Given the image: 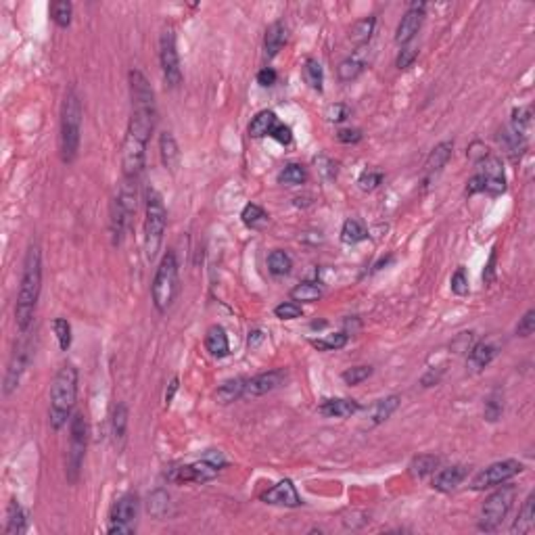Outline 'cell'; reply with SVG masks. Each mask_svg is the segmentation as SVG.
Returning a JSON list of instances; mask_svg holds the SVG:
<instances>
[{"mask_svg":"<svg viewBox=\"0 0 535 535\" xmlns=\"http://www.w3.org/2000/svg\"><path fill=\"white\" fill-rule=\"evenodd\" d=\"M40 289H42V253H40V247L34 242V245H29L25 260H23V272H21L19 293H17V303H15V324L19 328V333H23V335L34 324Z\"/></svg>","mask_w":535,"mask_h":535,"instance_id":"1","label":"cell"},{"mask_svg":"<svg viewBox=\"0 0 535 535\" xmlns=\"http://www.w3.org/2000/svg\"><path fill=\"white\" fill-rule=\"evenodd\" d=\"M75 397H77V368L73 364H63L59 368V373L55 375L51 387L49 423L55 431L67 425V419L71 416V410L75 406Z\"/></svg>","mask_w":535,"mask_h":535,"instance_id":"2","label":"cell"},{"mask_svg":"<svg viewBox=\"0 0 535 535\" xmlns=\"http://www.w3.org/2000/svg\"><path fill=\"white\" fill-rule=\"evenodd\" d=\"M79 134H82V101L77 92L67 90L61 107V159L63 163H71L79 151Z\"/></svg>","mask_w":535,"mask_h":535,"instance_id":"3","label":"cell"},{"mask_svg":"<svg viewBox=\"0 0 535 535\" xmlns=\"http://www.w3.org/2000/svg\"><path fill=\"white\" fill-rule=\"evenodd\" d=\"M180 289V278H178V262L174 251H168L166 256L161 258L153 284H151V299L153 306L159 314H166Z\"/></svg>","mask_w":535,"mask_h":535,"instance_id":"4","label":"cell"},{"mask_svg":"<svg viewBox=\"0 0 535 535\" xmlns=\"http://www.w3.org/2000/svg\"><path fill=\"white\" fill-rule=\"evenodd\" d=\"M166 226H168V212H166V205H163V199L155 188H149L147 212H145V253L149 262H153L161 249Z\"/></svg>","mask_w":535,"mask_h":535,"instance_id":"5","label":"cell"},{"mask_svg":"<svg viewBox=\"0 0 535 535\" xmlns=\"http://www.w3.org/2000/svg\"><path fill=\"white\" fill-rule=\"evenodd\" d=\"M514 498H517V487L514 485H502L500 489L489 493L483 508H481L479 529L481 531H496L502 525V521L508 517Z\"/></svg>","mask_w":535,"mask_h":535,"instance_id":"6","label":"cell"},{"mask_svg":"<svg viewBox=\"0 0 535 535\" xmlns=\"http://www.w3.org/2000/svg\"><path fill=\"white\" fill-rule=\"evenodd\" d=\"M86 445H88V423L84 414L77 412L73 414L69 423V449H67V481L75 483L82 471V462L86 456Z\"/></svg>","mask_w":535,"mask_h":535,"instance_id":"7","label":"cell"},{"mask_svg":"<svg viewBox=\"0 0 535 535\" xmlns=\"http://www.w3.org/2000/svg\"><path fill=\"white\" fill-rule=\"evenodd\" d=\"M159 63L163 71V79L170 88H178L182 82V69H180V57L176 47V34L174 27H166L159 36Z\"/></svg>","mask_w":535,"mask_h":535,"instance_id":"8","label":"cell"},{"mask_svg":"<svg viewBox=\"0 0 535 535\" xmlns=\"http://www.w3.org/2000/svg\"><path fill=\"white\" fill-rule=\"evenodd\" d=\"M136 517H138V496L136 493H123L119 496L111 510H109V527L107 531L111 535H123L134 533L136 529Z\"/></svg>","mask_w":535,"mask_h":535,"instance_id":"9","label":"cell"},{"mask_svg":"<svg viewBox=\"0 0 535 535\" xmlns=\"http://www.w3.org/2000/svg\"><path fill=\"white\" fill-rule=\"evenodd\" d=\"M222 469L218 464H214L212 460L208 458H201L192 464H178V466H172L168 473H166V479L172 481V483H208L212 479L218 477Z\"/></svg>","mask_w":535,"mask_h":535,"instance_id":"10","label":"cell"},{"mask_svg":"<svg viewBox=\"0 0 535 535\" xmlns=\"http://www.w3.org/2000/svg\"><path fill=\"white\" fill-rule=\"evenodd\" d=\"M523 471V464L519 460H500L493 462L487 469H483L481 473L475 475L471 489L481 491V489H489V487H498L506 481H510L512 477H517Z\"/></svg>","mask_w":535,"mask_h":535,"instance_id":"11","label":"cell"},{"mask_svg":"<svg viewBox=\"0 0 535 535\" xmlns=\"http://www.w3.org/2000/svg\"><path fill=\"white\" fill-rule=\"evenodd\" d=\"M479 180L483 184V192L491 195V197H498L506 190V176H504V166L500 157L496 155H487L481 163H479Z\"/></svg>","mask_w":535,"mask_h":535,"instance_id":"12","label":"cell"},{"mask_svg":"<svg viewBox=\"0 0 535 535\" xmlns=\"http://www.w3.org/2000/svg\"><path fill=\"white\" fill-rule=\"evenodd\" d=\"M29 356H32V345L29 341H21L13 353H11V360H9V366H7V375H5V385H3V393L5 395H11L19 383H21V377L25 373V368L29 364Z\"/></svg>","mask_w":535,"mask_h":535,"instance_id":"13","label":"cell"},{"mask_svg":"<svg viewBox=\"0 0 535 535\" xmlns=\"http://www.w3.org/2000/svg\"><path fill=\"white\" fill-rule=\"evenodd\" d=\"M260 500L270 506H284V508H297L301 506V498L291 479H282L274 487H270L266 493H262Z\"/></svg>","mask_w":535,"mask_h":535,"instance_id":"14","label":"cell"},{"mask_svg":"<svg viewBox=\"0 0 535 535\" xmlns=\"http://www.w3.org/2000/svg\"><path fill=\"white\" fill-rule=\"evenodd\" d=\"M425 9H427L425 3H412V5H410V9L406 11V15L401 17L399 25L395 29V42L397 45L406 47L410 40L419 34V29L423 25V19H425Z\"/></svg>","mask_w":535,"mask_h":535,"instance_id":"15","label":"cell"},{"mask_svg":"<svg viewBox=\"0 0 535 535\" xmlns=\"http://www.w3.org/2000/svg\"><path fill=\"white\" fill-rule=\"evenodd\" d=\"M286 379V373L282 368H274L268 370V373H262L253 379H247V387H245V395L251 397H260L266 393H272L274 389H278Z\"/></svg>","mask_w":535,"mask_h":535,"instance_id":"16","label":"cell"},{"mask_svg":"<svg viewBox=\"0 0 535 535\" xmlns=\"http://www.w3.org/2000/svg\"><path fill=\"white\" fill-rule=\"evenodd\" d=\"M134 216V212H130L126 205H123L117 197L111 203V214H109V236H111V245L117 247L121 245L123 232H126L130 218Z\"/></svg>","mask_w":535,"mask_h":535,"instance_id":"17","label":"cell"},{"mask_svg":"<svg viewBox=\"0 0 535 535\" xmlns=\"http://www.w3.org/2000/svg\"><path fill=\"white\" fill-rule=\"evenodd\" d=\"M469 475V469L462 466V464H454V466H447V469H441L435 473L433 481H431V487L441 491V493H447L451 489H456Z\"/></svg>","mask_w":535,"mask_h":535,"instance_id":"18","label":"cell"},{"mask_svg":"<svg viewBox=\"0 0 535 535\" xmlns=\"http://www.w3.org/2000/svg\"><path fill=\"white\" fill-rule=\"evenodd\" d=\"M360 410V403L356 399H345V397H337V399H324L318 406V412L326 419H349Z\"/></svg>","mask_w":535,"mask_h":535,"instance_id":"19","label":"cell"},{"mask_svg":"<svg viewBox=\"0 0 535 535\" xmlns=\"http://www.w3.org/2000/svg\"><path fill=\"white\" fill-rule=\"evenodd\" d=\"M451 153H454V142H451V140H443V142H439L431 151V155L425 161V176H427V180L431 176L439 174L445 168V163L451 159Z\"/></svg>","mask_w":535,"mask_h":535,"instance_id":"20","label":"cell"},{"mask_svg":"<svg viewBox=\"0 0 535 535\" xmlns=\"http://www.w3.org/2000/svg\"><path fill=\"white\" fill-rule=\"evenodd\" d=\"M205 349H208L214 358H226L230 353V343H228V335L224 331V326L214 324L208 328V333H205Z\"/></svg>","mask_w":535,"mask_h":535,"instance_id":"21","label":"cell"},{"mask_svg":"<svg viewBox=\"0 0 535 535\" xmlns=\"http://www.w3.org/2000/svg\"><path fill=\"white\" fill-rule=\"evenodd\" d=\"M496 353H498V347L489 341L475 343L469 351V368L475 370V373H481L485 366L491 364V360L496 358Z\"/></svg>","mask_w":535,"mask_h":535,"instance_id":"22","label":"cell"},{"mask_svg":"<svg viewBox=\"0 0 535 535\" xmlns=\"http://www.w3.org/2000/svg\"><path fill=\"white\" fill-rule=\"evenodd\" d=\"M159 155H161L163 166H166L168 170L174 172L178 168L180 149H178V142H176L172 132H161V136H159Z\"/></svg>","mask_w":535,"mask_h":535,"instance_id":"23","label":"cell"},{"mask_svg":"<svg viewBox=\"0 0 535 535\" xmlns=\"http://www.w3.org/2000/svg\"><path fill=\"white\" fill-rule=\"evenodd\" d=\"M286 42V25L282 21H274L272 25H268L266 36H264V49L268 59L276 57L280 53V49Z\"/></svg>","mask_w":535,"mask_h":535,"instance_id":"24","label":"cell"},{"mask_svg":"<svg viewBox=\"0 0 535 535\" xmlns=\"http://www.w3.org/2000/svg\"><path fill=\"white\" fill-rule=\"evenodd\" d=\"M399 401H401L399 395H387V397L379 399L373 406V410H370V425L377 427V425H383L385 421H389L391 414L399 408Z\"/></svg>","mask_w":535,"mask_h":535,"instance_id":"25","label":"cell"},{"mask_svg":"<svg viewBox=\"0 0 535 535\" xmlns=\"http://www.w3.org/2000/svg\"><path fill=\"white\" fill-rule=\"evenodd\" d=\"M276 123H278L276 113L270 111V109H264V111H260V113L251 119V123H249V136H251V138L270 136L272 130L276 128Z\"/></svg>","mask_w":535,"mask_h":535,"instance_id":"26","label":"cell"},{"mask_svg":"<svg viewBox=\"0 0 535 535\" xmlns=\"http://www.w3.org/2000/svg\"><path fill=\"white\" fill-rule=\"evenodd\" d=\"M533 527H535V493H529L527 500L523 502V506L519 510V517H517V521H514L510 531L519 533V535H525Z\"/></svg>","mask_w":535,"mask_h":535,"instance_id":"27","label":"cell"},{"mask_svg":"<svg viewBox=\"0 0 535 535\" xmlns=\"http://www.w3.org/2000/svg\"><path fill=\"white\" fill-rule=\"evenodd\" d=\"M27 529V514L21 508V504L17 500H11L7 506V527L5 533L7 535H23Z\"/></svg>","mask_w":535,"mask_h":535,"instance_id":"28","label":"cell"},{"mask_svg":"<svg viewBox=\"0 0 535 535\" xmlns=\"http://www.w3.org/2000/svg\"><path fill=\"white\" fill-rule=\"evenodd\" d=\"M375 25H377V17H373V15L358 19V21L351 25V29H349L351 45H353V47H364V45H368L370 38H373V34H375Z\"/></svg>","mask_w":535,"mask_h":535,"instance_id":"29","label":"cell"},{"mask_svg":"<svg viewBox=\"0 0 535 535\" xmlns=\"http://www.w3.org/2000/svg\"><path fill=\"white\" fill-rule=\"evenodd\" d=\"M245 387H247V379H242V377H236V379H228V381H224L220 387H218V391H216V399L220 401V403H232V401H236V399H240L242 395H245Z\"/></svg>","mask_w":535,"mask_h":535,"instance_id":"30","label":"cell"},{"mask_svg":"<svg viewBox=\"0 0 535 535\" xmlns=\"http://www.w3.org/2000/svg\"><path fill=\"white\" fill-rule=\"evenodd\" d=\"M322 295H324L322 286L312 280H306V282L297 284L295 289H291V299L295 303H316L322 299Z\"/></svg>","mask_w":535,"mask_h":535,"instance_id":"31","label":"cell"},{"mask_svg":"<svg viewBox=\"0 0 535 535\" xmlns=\"http://www.w3.org/2000/svg\"><path fill=\"white\" fill-rule=\"evenodd\" d=\"M111 429H113L115 441L123 443V439H126V431H128V406L123 403V401H117L115 408H113Z\"/></svg>","mask_w":535,"mask_h":535,"instance_id":"32","label":"cell"},{"mask_svg":"<svg viewBox=\"0 0 535 535\" xmlns=\"http://www.w3.org/2000/svg\"><path fill=\"white\" fill-rule=\"evenodd\" d=\"M170 493L166 489H155L151 496H149V502H147V510L151 517L155 519H163L168 512H170Z\"/></svg>","mask_w":535,"mask_h":535,"instance_id":"33","label":"cell"},{"mask_svg":"<svg viewBox=\"0 0 535 535\" xmlns=\"http://www.w3.org/2000/svg\"><path fill=\"white\" fill-rule=\"evenodd\" d=\"M293 268V260L291 256L282 251V249H274L270 256H268V270L274 274V276H286L291 272Z\"/></svg>","mask_w":535,"mask_h":535,"instance_id":"34","label":"cell"},{"mask_svg":"<svg viewBox=\"0 0 535 535\" xmlns=\"http://www.w3.org/2000/svg\"><path fill=\"white\" fill-rule=\"evenodd\" d=\"M437 469H439V458L433 456V454H421V456L412 458V462H410V473H412L414 477H419V479L435 473Z\"/></svg>","mask_w":535,"mask_h":535,"instance_id":"35","label":"cell"},{"mask_svg":"<svg viewBox=\"0 0 535 535\" xmlns=\"http://www.w3.org/2000/svg\"><path fill=\"white\" fill-rule=\"evenodd\" d=\"M303 79L310 84L312 90H322V84H324V71H322V65L316 61V59H306L303 63Z\"/></svg>","mask_w":535,"mask_h":535,"instance_id":"36","label":"cell"},{"mask_svg":"<svg viewBox=\"0 0 535 535\" xmlns=\"http://www.w3.org/2000/svg\"><path fill=\"white\" fill-rule=\"evenodd\" d=\"M364 238H368V230L358 220H345V224L341 228V240L345 245H358Z\"/></svg>","mask_w":535,"mask_h":535,"instance_id":"37","label":"cell"},{"mask_svg":"<svg viewBox=\"0 0 535 535\" xmlns=\"http://www.w3.org/2000/svg\"><path fill=\"white\" fill-rule=\"evenodd\" d=\"M306 180H308V172L303 166H299V163H289V166H284V170L278 174V182L289 184V186L303 184Z\"/></svg>","mask_w":535,"mask_h":535,"instance_id":"38","label":"cell"},{"mask_svg":"<svg viewBox=\"0 0 535 535\" xmlns=\"http://www.w3.org/2000/svg\"><path fill=\"white\" fill-rule=\"evenodd\" d=\"M362 71H364V61L358 59V57H347L337 67V73H339L341 82H353Z\"/></svg>","mask_w":535,"mask_h":535,"instance_id":"39","label":"cell"},{"mask_svg":"<svg viewBox=\"0 0 535 535\" xmlns=\"http://www.w3.org/2000/svg\"><path fill=\"white\" fill-rule=\"evenodd\" d=\"M240 218H242V224L249 226V228H260L262 224L268 222V214L260 208V205H256V203L245 205V210H242Z\"/></svg>","mask_w":535,"mask_h":535,"instance_id":"40","label":"cell"},{"mask_svg":"<svg viewBox=\"0 0 535 535\" xmlns=\"http://www.w3.org/2000/svg\"><path fill=\"white\" fill-rule=\"evenodd\" d=\"M71 15H73V7L69 0H57V3L51 5V17L59 27H69Z\"/></svg>","mask_w":535,"mask_h":535,"instance_id":"41","label":"cell"},{"mask_svg":"<svg viewBox=\"0 0 535 535\" xmlns=\"http://www.w3.org/2000/svg\"><path fill=\"white\" fill-rule=\"evenodd\" d=\"M370 375H373V368H370V366H351V368L343 370V373H341V379H343L345 385L356 387V385L364 383Z\"/></svg>","mask_w":535,"mask_h":535,"instance_id":"42","label":"cell"},{"mask_svg":"<svg viewBox=\"0 0 535 535\" xmlns=\"http://www.w3.org/2000/svg\"><path fill=\"white\" fill-rule=\"evenodd\" d=\"M345 343H347L345 333H335V335H328L324 339H312V345L318 351H337V349L345 347Z\"/></svg>","mask_w":535,"mask_h":535,"instance_id":"43","label":"cell"},{"mask_svg":"<svg viewBox=\"0 0 535 535\" xmlns=\"http://www.w3.org/2000/svg\"><path fill=\"white\" fill-rule=\"evenodd\" d=\"M502 412H504V401H502V397H500L498 391H493V393L487 397V401H485L483 416H485V421H489V423H496V421L502 416Z\"/></svg>","mask_w":535,"mask_h":535,"instance_id":"44","label":"cell"},{"mask_svg":"<svg viewBox=\"0 0 535 535\" xmlns=\"http://www.w3.org/2000/svg\"><path fill=\"white\" fill-rule=\"evenodd\" d=\"M531 128V109L529 107H521L512 111V132L519 136H527Z\"/></svg>","mask_w":535,"mask_h":535,"instance_id":"45","label":"cell"},{"mask_svg":"<svg viewBox=\"0 0 535 535\" xmlns=\"http://www.w3.org/2000/svg\"><path fill=\"white\" fill-rule=\"evenodd\" d=\"M53 331L59 339L61 351H67L71 347V324L65 318H55L53 320Z\"/></svg>","mask_w":535,"mask_h":535,"instance_id":"46","label":"cell"},{"mask_svg":"<svg viewBox=\"0 0 535 535\" xmlns=\"http://www.w3.org/2000/svg\"><path fill=\"white\" fill-rule=\"evenodd\" d=\"M303 314L301 306L295 303V301H282L274 308V316L280 318V320H295Z\"/></svg>","mask_w":535,"mask_h":535,"instance_id":"47","label":"cell"},{"mask_svg":"<svg viewBox=\"0 0 535 535\" xmlns=\"http://www.w3.org/2000/svg\"><path fill=\"white\" fill-rule=\"evenodd\" d=\"M449 286H451V293L458 295V297H464L469 295V278H466V272L464 268H458L454 274H451V280H449Z\"/></svg>","mask_w":535,"mask_h":535,"instance_id":"48","label":"cell"},{"mask_svg":"<svg viewBox=\"0 0 535 535\" xmlns=\"http://www.w3.org/2000/svg\"><path fill=\"white\" fill-rule=\"evenodd\" d=\"M381 182H383V174H381L379 170H370V168L364 170L362 176L358 178V184H360V188H362L364 192L375 190Z\"/></svg>","mask_w":535,"mask_h":535,"instance_id":"49","label":"cell"},{"mask_svg":"<svg viewBox=\"0 0 535 535\" xmlns=\"http://www.w3.org/2000/svg\"><path fill=\"white\" fill-rule=\"evenodd\" d=\"M535 331V310H527V314L517 324V337H531Z\"/></svg>","mask_w":535,"mask_h":535,"instance_id":"50","label":"cell"},{"mask_svg":"<svg viewBox=\"0 0 535 535\" xmlns=\"http://www.w3.org/2000/svg\"><path fill=\"white\" fill-rule=\"evenodd\" d=\"M326 117H328V121H333V123H341V121H345L349 117V107L343 105V103H335V105H331L326 109Z\"/></svg>","mask_w":535,"mask_h":535,"instance_id":"51","label":"cell"},{"mask_svg":"<svg viewBox=\"0 0 535 535\" xmlns=\"http://www.w3.org/2000/svg\"><path fill=\"white\" fill-rule=\"evenodd\" d=\"M475 333H460L454 341H451V349L456 353H469L471 347L475 345Z\"/></svg>","mask_w":535,"mask_h":535,"instance_id":"52","label":"cell"},{"mask_svg":"<svg viewBox=\"0 0 535 535\" xmlns=\"http://www.w3.org/2000/svg\"><path fill=\"white\" fill-rule=\"evenodd\" d=\"M270 138H274L276 142H280V145H291L293 142V132H291V128L289 126H284V123H276V128L272 130V134H270Z\"/></svg>","mask_w":535,"mask_h":535,"instance_id":"53","label":"cell"},{"mask_svg":"<svg viewBox=\"0 0 535 535\" xmlns=\"http://www.w3.org/2000/svg\"><path fill=\"white\" fill-rule=\"evenodd\" d=\"M316 166H318V170H320V174L324 178H335L337 176V163L333 159H328V157L322 155V157L316 159Z\"/></svg>","mask_w":535,"mask_h":535,"instance_id":"54","label":"cell"},{"mask_svg":"<svg viewBox=\"0 0 535 535\" xmlns=\"http://www.w3.org/2000/svg\"><path fill=\"white\" fill-rule=\"evenodd\" d=\"M416 57H419V51H416V49H410V47H406V49H401V51H399L395 65H397L399 69H408L410 65H412V63L416 61Z\"/></svg>","mask_w":535,"mask_h":535,"instance_id":"55","label":"cell"},{"mask_svg":"<svg viewBox=\"0 0 535 535\" xmlns=\"http://www.w3.org/2000/svg\"><path fill=\"white\" fill-rule=\"evenodd\" d=\"M276 79H278V75H276V71H274L272 67H264V69L258 73V84L264 86V88L274 86V84H276Z\"/></svg>","mask_w":535,"mask_h":535,"instance_id":"56","label":"cell"},{"mask_svg":"<svg viewBox=\"0 0 535 535\" xmlns=\"http://www.w3.org/2000/svg\"><path fill=\"white\" fill-rule=\"evenodd\" d=\"M337 138L345 145H356L362 140V132L358 128H345V130H339L337 132Z\"/></svg>","mask_w":535,"mask_h":535,"instance_id":"57","label":"cell"},{"mask_svg":"<svg viewBox=\"0 0 535 535\" xmlns=\"http://www.w3.org/2000/svg\"><path fill=\"white\" fill-rule=\"evenodd\" d=\"M487 155H489V149H487L483 142H479V140H475V142L471 145V149H469V157H471V161H475V163H481Z\"/></svg>","mask_w":535,"mask_h":535,"instance_id":"58","label":"cell"},{"mask_svg":"<svg viewBox=\"0 0 535 535\" xmlns=\"http://www.w3.org/2000/svg\"><path fill=\"white\" fill-rule=\"evenodd\" d=\"M496 260H498V253H496V249H493L491 256H489V262H487V266H485V272H483L485 284L493 282V278H496Z\"/></svg>","mask_w":535,"mask_h":535,"instance_id":"59","label":"cell"},{"mask_svg":"<svg viewBox=\"0 0 535 535\" xmlns=\"http://www.w3.org/2000/svg\"><path fill=\"white\" fill-rule=\"evenodd\" d=\"M176 391H178V379L174 377V379H172V383H170V391H166V403H172V399H174Z\"/></svg>","mask_w":535,"mask_h":535,"instance_id":"60","label":"cell"},{"mask_svg":"<svg viewBox=\"0 0 535 535\" xmlns=\"http://www.w3.org/2000/svg\"><path fill=\"white\" fill-rule=\"evenodd\" d=\"M262 341H264V335H262L260 331H253V333H249V347H251V349H253V347H258Z\"/></svg>","mask_w":535,"mask_h":535,"instance_id":"61","label":"cell"}]
</instances>
